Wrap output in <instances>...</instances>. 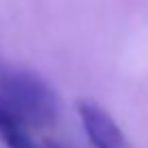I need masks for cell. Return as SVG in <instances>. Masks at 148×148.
I'll list each match as a JSON object with an SVG mask.
<instances>
[{"mask_svg":"<svg viewBox=\"0 0 148 148\" xmlns=\"http://www.w3.org/2000/svg\"><path fill=\"white\" fill-rule=\"evenodd\" d=\"M0 100L22 126L50 129L59 120V96L35 72L5 70L0 74Z\"/></svg>","mask_w":148,"mask_h":148,"instance_id":"6da1fadb","label":"cell"},{"mask_svg":"<svg viewBox=\"0 0 148 148\" xmlns=\"http://www.w3.org/2000/svg\"><path fill=\"white\" fill-rule=\"evenodd\" d=\"M76 111H79L85 135L94 148H133L126 135L122 133V129L118 126V122L100 105L89 100H79Z\"/></svg>","mask_w":148,"mask_h":148,"instance_id":"7a4b0ae2","label":"cell"},{"mask_svg":"<svg viewBox=\"0 0 148 148\" xmlns=\"http://www.w3.org/2000/svg\"><path fill=\"white\" fill-rule=\"evenodd\" d=\"M42 148H65V146H61V144H57V142H44Z\"/></svg>","mask_w":148,"mask_h":148,"instance_id":"277c9868","label":"cell"},{"mask_svg":"<svg viewBox=\"0 0 148 148\" xmlns=\"http://www.w3.org/2000/svg\"><path fill=\"white\" fill-rule=\"evenodd\" d=\"M0 139L7 148H37L31 135L26 133V126L20 124V120L7 109L2 100H0Z\"/></svg>","mask_w":148,"mask_h":148,"instance_id":"3957f363","label":"cell"}]
</instances>
